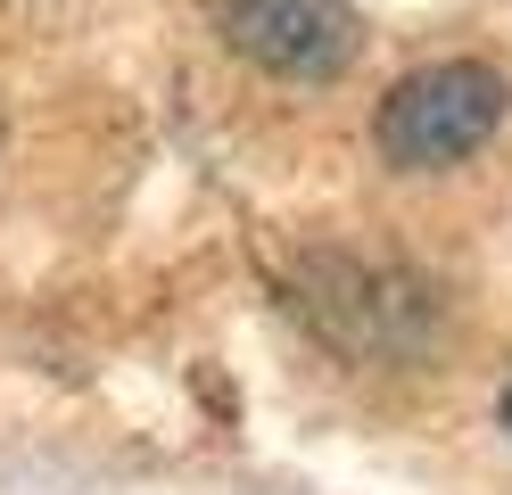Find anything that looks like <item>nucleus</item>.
I'll list each match as a JSON object with an SVG mask.
<instances>
[{
  "label": "nucleus",
  "instance_id": "f257e3e1",
  "mask_svg": "<svg viewBox=\"0 0 512 495\" xmlns=\"http://www.w3.org/2000/svg\"><path fill=\"white\" fill-rule=\"evenodd\" d=\"M504 108H512V83L496 66L438 58V66H413L405 83H389V99L372 116V141L405 174H438V165H463L471 149H488Z\"/></svg>",
  "mask_w": 512,
  "mask_h": 495
},
{
  "label": "nucleus",
  "instance_id": "7ed1b4c3",
  "mask_svg": "<svg viewBox=\"0 0 512 495\" xmlns=\"http://www.w3.org/2000/svg\"><path fill=\"white\" fill-rule=\"evenodd\" d=\"M504 429H512V388H504Z\"/></svg>",
  "mask_w": 512,
  "mask_h": 495
},
{
  "label": "nucleus",
  "instance_id": "f03ea898",
  "mask_svg": "<svg viewBox=\"0 0 512 495\" xmlns=\"http://www.w3.org/2000/svg\"><path fill=\"white\" fill-rule=\"evenodd\" d=\"M215 25L256 75L281 83H331L364 50L356 0H215Z\"/></svg>",
  "mask_w": 512,
  "mask_h": 495
}]
</instances>
